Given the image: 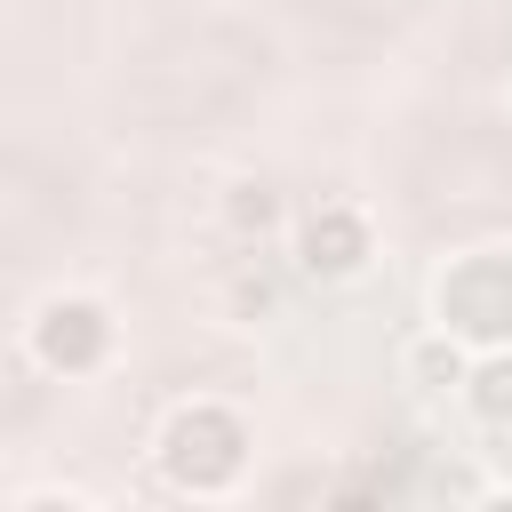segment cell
Segmentation results:
<instances>
[{
    "instance_id": "obj_4",
    "label": "cell",
    "mask_w": 512,
    "mask_h": 512,
    "mask_svg": "<svg viewBox=\"0 0 512 512\" xmlns=\"http://www.w3.org/2000/svg\"><path fill=\"white\" fill-rule=\"evenodd\" d=\"M416 376H424V392H456V384H464V352L448 344V328H440L432 344H416Z\"/></svg>"
},
{
    "instance_id": "obj_5",
    "label": "cell",
    "mask_w": 512,
    "mask_h": 512,
    "mask_svg": "<svg viewBox=\"0 0 512 512\" xmlns=\"http://www.w3.org/2000/svg\"><path fill=\"white\" fill-rule=\"evenodd\" d=\"M232 224H240V232H248V224L264 232V224H272V192H264V184H240V200H232Z\"/></svg>"
},
{
    "instance_id": "obj_1",
    "label": "cell",
    "mask_w": 512,
    "mask_h": 512,
    "mask_svg": "<svg viewBox=\"0 0 512 512\" xmlns=\"http://www.w3.org/2000/svg\"><path fill=\"white\" fill-rule=\"evenodd\" d=\"M296 264H304V272H328V280L360 272V264H368V224H360L352 208H320V216H304V232H296Z\"/></svg>"
},
{
    "instance_id": "obj_2",
    "label": "cell",
    "mask_w": 512,
    "mask_h": 512,
    "mask_svg": "<svg viewBox=\"0 0 512 512\" xmlns=\"http://www.w3.org/2000/svg\"><path fill=\"white\" fill-rule=\"evenodd\" d=\"M32 344H40V360H48V368H80V360H96V344H104V312H96V304H80V296H72V304H48Z\"/></svg>"
},
{
    "instance_id": "obj_3",
    "label": "cell",
    "mask_w": 512,
    "mask_h": 512,
    "mask_svg": "<svg viewBox=\"0 0 512 512\" xmlns=\"http://www.w3.org/2000/svg\"><path fill=\"white\" fill-rule=\"evenodd\" d=\"M472 408H480L488 424H504V416H512V352L472 368Z\"/></svg>"
}]
</instances>
